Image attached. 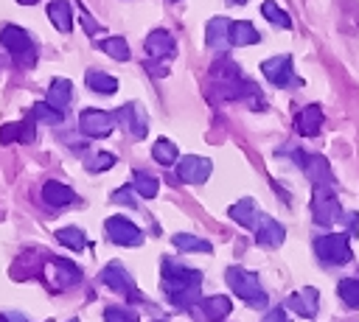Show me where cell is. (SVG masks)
Segmentation results:
<instances>
[{
    "instance_id": "1",
    "label": "cell",
    "mask_w": 359,
    "mask_h": 322,
    "mask_svg": "<svg viewBox=\"0 0 359 322\" xmlns=\"http://www.w3.org/2000/svg\"><path fill=\"white\" fill-rule=\"evenodd\" d=\"M224 280H227V286L233 288V294L241 297L247 305H252V308H266L269 297H266V291H264V286H261V280H258L255 272H247V269H241V266H230V269L224 272Z\"/></svg>"
},
{
    "instance_id": "2",
    "label": "cell",
    "mask_w": 359,
    "mask_h": 322,
    "mask_svg": "<svg viewBox=\"0 0 359 322\" xmlns=\"http://www.w3.org/2000/svg\"><path fill=\"white\" fill-rule=\"evenodd\" d=\"M278 154H289L314 185H331L334 174H331V165L323 154H303V148H297V146H283Z\"/></svg>"
},
{
    "instance_id": "3",
    "label": "cell",
    "mask_w": 359,
    "mask_h": 322,
    "mask_svg": "<svg viewBox=\"0 0 359 322\" xmlns=\"http://www.w3.org/2000/svg\"><path fill=\"white\" fill-rule=\"evenodd\" d=\"M342 216V207H339V199L334 193L331 185H314V196H311V218L320 224V227H331L334 221H339Z\"/></svg>"
},
{
    "instance_id": "4",
    "label": "cell",
    "mask_w": 359,
    "mask_h": 322,
    "mask_svg": "<svg viewBox=\"0 0 359 322\" xmlns=\"http://www.w3.org/2000/svg\"><path fill=\"white\" fill-rule=\"evenodd\" d=\"M314 252L323 263L328 266H345L351 260V244L345 232H334V235H320L314 238Z\"/></svg>"
},
{
    "instance_id": "5",
    "label": "cell",
    "mask_w": 359,
    "mask_h": 322,
    "mask_svg": "<svg viewBox=\"0 0 359 322\" xmlns=\"http://www.w3.org/2000/svg\"><path fill=\"white\" fill-rule=\"evenodd\" d=\"M160 269H163V291H165V297L182 291L188 286H202V272L185 269V266H180L171 258H163V266Z\"/></svg>"
},
{
    "instance_id": "6",
    "label": "cell",
    "mask_w": 359,
    "mask_h": 322,
    "mask_svg": "<svg viewBox=\"0 0 359 322\" xmlns=\"http://www.w3.org/2000/svg\"><path fill=\"white\" fill-rule=\"evenodd\" d=\"M0 42H3V48H6L14 59H20L22 64H34V62H36L34 39H31V34L22 31L20 25H6V28L0 31Z\"/></svg>"
},
{
    "instance_id": "7",
    "label": "cell",
    "mask_w": 359,
    "mask_h": 322,
    "mask_svg": "<svg viewBox=\"0 0 359 322\" xmlns=\"http://www.w3.org/2000/svg\"><path fill=\"white\" fill-rule=\"evenodd\" d=\"M101 283H104V286H109L112 291H118V294L129 297V300H143V294L135 288L132 274H129L118 260H112V263H107V266L101 269Z\"/></svg>"
},
{
    "instance_id": "8",
    "label": "cell",
    "mask_w": 359,
    "mask_h": 322,
    "mask_svg": "<svg viewBox=\"0 0 359 322\" xmlns=\"http://www.w3.org/2000/svg\"><path fill=\"white\" fill-rule=\"evenodd\" d=\"M104 230H107L109 241L118 244V246H137V244H143L140 227H135V224H132L129 218H123V216H109L107 224H104Z\"/></svg>"
},
{
    "instance_id": "9",
    "label": "cell",
    "mask_w": 359,
    "mask_h": 322,
    "mask_svg": "<svg viewBox=\"0 0 359 322\" xmlns=\"http://www.w3.org/2000/svg\"><path fill=\"white\" fill-rule=\"evenodd\" d=\"M261 73H264V76L269 78V84H275V87H289V84L300 87V84H303L300 78L292 76V56H272V59H264V62H261Z\"/></svg>"
},
{
    "instance_id": "10",
    "label": "cell",
    "mask_w": 359,
    "mask_h": 322,
    "mask_svg": "<svg viewBox=\"0 0 359 322\" xmlns=\"http://www.w3.org/2000/svg\"><path fill=\"white\" fill-rule=\"evenodd\" d=\"M115 120H118L135 140H143L146 132H149V118H146V112H143L140 104H123V106H118V109H115Z\"/></svg>"
},
{
    "instance_id": "11",
    "label": "cell",
    "mask_w": 359,
    "mask_h": 322,
    "mask_svg": "<svg viewBox=\"0 0 359 322\" xmlns=\"http://www.w3.org/2000/svg\"><path fill=\"white\" fill-rule=\"evenodd\" d=\"M112 123H115V115H109L104 109H84L79 115V129L87 137H107L112 132Z\"/></svg>"
},
{
    "instance_id": "12",
    "label": "cell",
    "mask_w": 359,
    "mask_h": 322,
    "mask_svg": "<svg viewBox=\"0 0 359 322\" xmlns=\"http://www.w3.org/2000/svg\"><path fill=\"white\" fill-rule=\"evenodd\" d=\"M210 160L208 157H196V154H188V157H182L180 160V165H177V176L182 179V182H188V185H202L208 176H210Z\"/></svg>"
},
{
    "instance_id": "13",
    "label": "cell",
    "mask_w": 359,
    "mask_h": 322,
    "mask_svg": "<svg viewBox=\"0 0 359 322\" xmlns=\"http://www.w3.org/2000/svg\"><path fill=\"white\" fill-rule=\"evenodd\" d=\"M143 48H146V53H149L151 59L160 62V59H171V56H174L177 42H174V36H171L165 28H154V31L146 36Z\"/></svg>"
},
{
    "instance_id": "14",
    "label": "cell",
    "mask_w": 359,
    "mask_h": 322,
    "mask_svg": "<svg viewBox=\"0 0 359 322\" xmlns=\"http://www.w3.org/2000/svg\"><path fill=\"white\" fill-rule=\"evenodd\" d=\"M50 283L56 288H70L76 283H81V269L65 258H50Z\"/></svg>"
},
{
    "instance_id": "15",
    "label": "cell",
    "mask_w": 359,
    "mask_h": 322,
    "mask_svg": "<svg viewBox=\"0 0 359 322\" xmlns=\"http://www.w3.org/2000/svg\"><path fill=\"white\" fill-rule=\"evenodd\" d=\"M255 241L264 244V246H280L286 241V230L280 221L269 218V216H261L258 224H255Z\"/></svg>"
},
{
    "instance_id": "16",
    "label": "cell",
    "mask_w": 359,
    "mask_h": 322,
    "mask_svg": "<svg viewBox=\"0 0 359 322\" xmlns=\"http://www.w3.org/2000/svg\"><path fill=\"white\" fill-rule=\"evenodd\" d=\"M323 120H325L323 109H320L317 104H309V106H303V109L294 115V129H297L303 137H311V134H317V132H320Z\"/></svg>"
},
{
    "instance_id": "17",
    "label": "cell",
    "mask_w": 359,
    "mask_h": 322,
    "mask_svg": "<svg viewBox=\"0 0 359 322\" xmlns=\"http://www.w3.org/2000/svg\"><path fill=\"white\" fill-rule=\"evenodd\" d=\"M205 39L210 50H224L230 42V20L224 17H210L205 25Z\"/></svg>"
},
{
    "instance_id": "18",
    "label": "cell",
    "mask_w": 359,
    "mask_h": 322,
    "mask_svg": "<svg viewBox=\"0 0 359 322\" xmlns=\"http://www.w3.org/2000/svg\"><path fill=\"white\" fill-rule=\"evenodd\" d=\"M317 305H320L317 288L294 291V294H289V300H286V308H292L297 316H314V314H317Z\"/></svg>"
},
{
    "instance_id": "19",
    "label": "cell",
    "mask_w": 359,
    "mask_h": 322,
    "mask_svg": "<svg viewBox=\"0 0 359 322\" xmlns=\"http://www.w3.org/2000/svg\"><path fill=\"white\" fill-rule=\"evenodd\" d=\"M34 118H28V120H14V123H6L3 129H0V143L3 146H8V143H31L34 140Z\"/></svg>"
},
{
    "instance_id": "20",
    "label": "cell",
    "mask_w": 359,
    "mask_h": 322,
    "mask_svg": "<svg viewBox=\"0 0 359 322\" xmlns=\"http://www.w3.org/2000/svg\"><path fill=\"white\" fill-rule=\"evenodd\" d=\"M42 199H45L48 207H67V204L76 202V193H73V188H67L56 179H48L42 185Z\"/></svg>"
},
{
    "instance_id": "21",
    "label": "cell",
    "mask_w": 359,
    "mask_h": 322,
    "mask_svg": "<svg viewBox=\"0 0 359 322\" xmlns=\"http://www.w3.org/2000/svg\"><path fill=\"white\" fill-rule=\"evenodd\" d=\"M227 216H230L236 224H241V227H250V230H255V224H258V218H261V213H258V204H255L250 196H244V199H238L236 204H230Z\"/></svg>"
},
{
    "instance_id": "22",
    "label": "cell",
    "mask_w": 359,
    "mask_h": 322,
    "mask_svg": "<svg viewBox=\"0 0 359 322\" xmlns=\"http://www.w3.org/2000/svg\"><path fill=\"white\" fill-rule=\"evenodd\" d=\"M48 17H50L56 31H62V34L73 31V8H70L67 0H50L48 3Z\"/></svg>"
},
{
    "instance_id": "23",
    "label": "cell",
    "mask_w": 359,
    "mask_h": 322,
    "mask_svg": "<svg viewBox=\"0 0 359 322\" xmlns=\"http://www.w3.org/2000/svg\"><path fill=\"white\" fill-rule=\"evenodd\" d=\"M241 67L230 59V56H219L213 64H210V84H224V81H236L241 78Z\"/></svg>"
},
{
    "instance_id": "24",
    "label": "cell",
    "mask_w": 359,
    "mask_h": 322,
    "mask_svg": "<svg viewBox=\"0 0 359 322\" xmlns=\"http://www.w3.org/2000/svg\"><path fill=\"white\" fill-rule=\"evenodd\" d=\"M70 98H73V84H70V78H53L50 87H48V98H45V101H48L53 109L65 112L67 104H70Z\"/></svg>"
},
{
    "instance_id": "25",
    "label": "cell",
    "mask_w": 359,
    "mask_h": 322,
    "mask_svg": "<svg viewBox=\"0 0 359 322\" xmlns=\"http://www.w3.org/2000/svg\"><path fill=\"white\" fill-rule=\"evenodd\" d=\"M258 42H261V34L255 31L252 22L247 20L230 22V45H258Z\"/></svg>"
},
{
    "instance_id": "26",
    "label": "cell",
    "mask_w": 359,
    "mask_h": 322,
    "mask_svg": "<svg viewBox=\"0 0 359 322\" xmlns=\"http://www.w3.org/2000/svg\"><path fill=\"white\" fill-rule=\"evenodd\" d=\"M230 308H233V302H230V297H224V294H213V297H205V300H202V314H205L210 322L224 319V316L230 314Z\"/></svg>"
},
{
    "instance_id": "27",
    "label": "cell",
    "mask_w": 359,
    "mask_h": 322,
    "mask_svg": "<svg viewBox=\"0 0 359 322\" xmlns=\"http://www.w3.org/2000/svg\"><path fill=\"white\" fill-rule=\"evenodd\" d=\"M84 81H87V87H90L93 92H101V95H112V92H118V78H115V76H109V73L87 70Z\"/></svg>"
},
{
    "instance_id": "28",
    "label": "cell",
    "mask_w": 359,
    "mask_h": 322,
    "mask_svg": "<svg viewBox=\"0 0 359 322\" xmlns=\"http://www.w3.org/2000/svg\"><path fill=\"white\" fill-rule=\"evenodd\" d=\"M62 115L65 112H59V109H53L48 101H36L34 106H31V118H34V123H45V126H56V123H62Z\"/></svg>"
},
{
    "instance_id": "29",
    "label": "cell",
    "mask_w": 359,
    "mask_h": 322,
    "mask_svg": "<svg viewBox=\"0 0 359 322\" xmlns=\"http://www.w3.org/2000/svg\"><path fill=\"white\" fill-rule=\"evenodd\" d=\"M261 14H264L275 28H283V31L292 28V17H289L278 3H272V0H264V3H261Z\"/></svg>"
},
{
    "instance_id": "30",
    "label": "cell",
    "mask_w": 359,
    "mask_h": 322,
    "mask_svg": "<svg viewBox=\"0 0 359 322\" xmlns=\"http://www.w3.org/2000/svg\"><path fill=\"white\" fill-rule=\"evenodd\" d=\"M98 48H101L107 56H112L115 62H129V45H126L123 36H107V39L98 42Z\"/></svg>"
},
{
    "instance_id": "31",
    "label": "cell",
    "mask_w": 359,
    "mask_h": 322,
    "mask_svg": "<svg viewBox=\"0 0 359 322\" xmlns=\"http://www.w3.org/2000/svg\"><path fill=\"white\" fill-rule=\"evenodd\" d=\"M151 157H154L160 165H174L177 157H180V148H177L171 140L160 137V140H154V146H151Z\"/></svg>"
},
{
    "instance_id": "32",
    "label": "cell",
    "mask_w": 359,
    "mask_h": 322,
    "mask_svg": "<svg viewBox=\"0 0 359 322\" xmlns=\"http://www.w3.org/2000/svg\"><path fill=\"white\" fill-rule=\"evenodd\" d=\"M132 185H135L137 196H143V199H154V196H157V190H160V182H157L151 174H146V171H135Z\"/></svg>"
},
{
    "instance_id": "33",
    "label": "cell",
    "mask_w": 359,
    "mask_h": 322,
    "mask_svg": "<svg viewBox=\"0 0 359 322\" xmlns=\"http://www.w3.org/2000/svg\"><path fill=\"white\" fill-rule=\"evenodd\" d=\"M56 241L65 244L67 249H76V252H81L87 246V235L79 227H62V230H56Z\"/></svg>"
},
{
    "instance_id": "34",
    "label": "cell",
    "mask_w": 359,
    "mask_h": 322,
    "mask_svg": "<svg viewBox=\"0 0 359 322\" xmlns=\"http://www.w3.org/2000/svg\"><path fill=\"white\" fill-rule=\"evenodd\" d=\"M171 241H174V246L182 249V252H210V249H213L205 238H196V235H191V232H177Z\"/></svg>"
},
{
    "instance_id": "35",
    "label": "cell",
    "mask_w": 359,
    "mask_h": 322,
    "mask_svg": "<svg viewBox=\"0 0 359 322\" xmlns=\"http://www.w3.org/2000/svg\"><path fill=\"white\" fill-rule=\"evenodd\" d=\"M337 291H339V300H342L348 308H359V277H345V280H339Z\"/></svg>"
},
{
    "instance_id": "36",
    "label": "cell",
    "mask_w": 359,
    "mask_h": 322,
    "mask_svg": "<svg viewBox=\"0 0 359 322\" xmlns=\"http://www.w3.org/2000/svg\"><path fill=\"white\" fill-rule=\"evenodd\" d=\"M104 322H140V316L135 308L109 305V308H104Z\"/></svg>"
},
{
    "instance_id": "37",
    "label": "cell",
    "mask_w": 359,
    "mask_h": 322,
    "mask_svg": "<svg viewBox=\"0 0 359 322\" xmlns=\"http://www.w3.org/2000/svg\"><path fill=\"white\" fill-rule=\"evenodd\" d=\"M199 297H202V291H199V286H188V288H182V291H177V294H171L168 300L177 305V308H191L194 302H199Z\"/></svg>"
},
{
    "instance_id": "38",
    "label": "cell",
    "mask_w": 359,
    "mask_h": 322,
    "mask_svg": "<svg viewBox=\"0 0 359 322\" xmlns=\"http://www.w3.org/2000/svg\"><path fill=\"white\" fill-rule=\"evenodd\" d=\"M115 165V154H109V151H95L87 162H84V168L90 171V174H98V171H107V168H112Z\"/></svg>"
},
{
    "instance_id": "39",
    "label": "cell",
    "mask_w": 359,
    "mask_h": 322,
    "mask_svg": "<svg viewBox=\"0 0 359 322\" xmlns=\"http://www.w3.org/2000/svg\"><path fill=\"white\" fill-rule=\"evenodd\" d=\"M132 193H135V185H126V188H118V190L112 193V202H118V204H129V207H135V199H132Z\"/></svg>"
},
{
    "instance_id": "40",
    "label": "cell",
    "mask_w": 359,
    "mask_h": 322,
    "mask_svg": "<svg viewBox=\"0 0 359 322\" xmlns=\"http://www.w3.org/2000/svg\"><path fill=\"white\" fill-rule=\"evenodd\" d=\"M79 17H81V25H84V31H87V34H98V31H101V25L90 17V11H87L81 3H79Z\"/></svg>"
},
{
    "instance_id": "41",
    "label": "cell",
    "mask_w": 359,
    "mask_h": 322,
    "mask_svg": "<svg viewBox=\"0 0 359 322\" xmlns=\"http://www.w3.org/2000/svg\"><path fill=\"white\" fill-rule=\"evenodd\" d=\"M261 322H289V319H286V311L283 308H272Z\"/></svg>"
},
{
    "instance_id": "42",
    "label": "cell",
    "mask_w": 359,
    "mask_h": 322,
    "mask_svg": "<svg viewBox=\"0 0 359 322\" xmlns=\"http://www.w3.org/2000/svg\"><path fill=\"white\" fill-rule=\"evenodd\" d=\"M339 221H345L351 232H359V216H356V213H348V216H342Z\"/></svg>"
},
{
    "instance_id": "43",
    "label": "cell",
    "mask_w": 359,
    "mask_h": 322,
    "mask_svg": "<svg viewBox=\"0 0 359 322\" xmlns=\"http://www.w3.org/2000/svg\"><path fill=\"white\" fill-rule=\"evenodd\" d=\"M0 322H25V319H22L17 311H3V314H0Z\"/></svg>"
},
{
    "instance_id": "44",
    "label": "cell",
    "mask_w": 359,
    "mask_h": 322,
    "mask_svg": "<svg viewBox=\"0 0 359 322\" xmlns=\"http://www.w3.org/2000/svg\"><path fill=\"white\" fill-rule=\"evenodd\" d=\"M227 3H230V6H244L247 0H227Z\"/></svg>"
},
{
    "instance_id": "45",
    "label": "cell",
    "mask_w": 359,
    "mask_h": 322,
    "mask_svg": "<svg viewBox=\"0 0 359 322\" xmlns=\"http://www.w3.org/2000/svg\"><path fill=\"white\" fill-rule=\"evenodd\" d=\"M17 3H22V6H34V3H39V0H17Z\"/></svg>"
},
{
    "instance_id": "46",
    "label": "cell",
    "mask_w": 359,
    "mask_h": 322,
    "mask_svg": "<svg viewBox=\"0 0 359 322\" xmlns=\"http://www.w3.org/2000/svg\"><path fill=\"white\" fill-rule=\"evenodd\" d=\"M70 322H79V319H70Z\"/></svg>"
},
{
    "instance_id": "47",
    "label": "cell",
    "mask_w": 359,
    "mask_h": 322,
    "mask_svg": "<svg viewBox=\"0 0 359 322\" xmlns=\"http://www.w3.org/2000/svg\"><path fill=\"white\" fill-rule=\"evenodd\" d=\"M174 3H177V0H174Z\"/></svg>"
}]
</instances>
